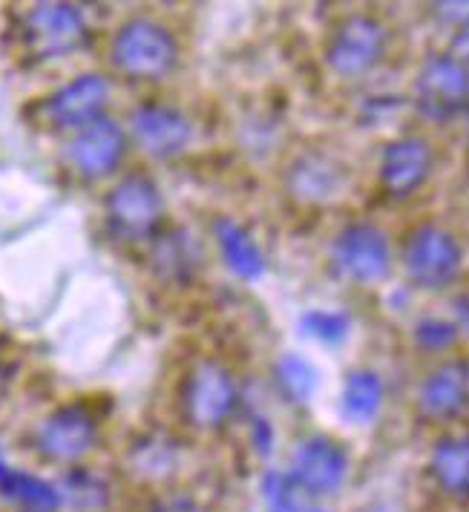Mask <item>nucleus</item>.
Instances as JSON below:
<instances>
[{"mask_svg":"<svg viewBox=\"0 0 469 512\" xmlns=\"http://www.w3.org/2000/svg\"><path fill=\"white\" fill-rule=\"evenodd\" d=\"M110 61L127 78L162 81L179 64V44L165 24L150 18H133L118 26L113 35Z\"/></svg>","mask_w":469,"mask_h":512,"instance_id":"1","label":"nucleus"},{"mask_svg":"<svg viewBox=\"0 0 469 512\" xmlns=\"http://www.w3.org/2000/svg\"><path fill=\"white\" fill-rule=\"evenodd\" d=\"M107 228L118 242H141L159 233L165 216V199L147 173H127L118 179L104 202Z\"/></svg>","mask_w":469,"mask_h":512,"instance_id":"2","label":"nucleus"},{"mask_svg":"<svg viewBox=\"0 0 469 512\" xmlns=\"http://www.w3.org/2000/svg\"><path fill=\"white\" fill-rule=\"evenodd\" d=\"M464 268V248L441 225L423 222L403 242V271L423 291H444Z\"/></svg>","mask_w":469,"mask_h":512,"instance_id":"3","label":"nucleus"},{"mask_svg":"<svg viewBox=\"0 0 469 512\" xmlns=\"http://www.w3.org/2000/svg\"><path fill=\"white\" fill-rule=\"evenodd\" d=\"M412 98L423 118L446 124L469 113V72L449 52L429 55L418 70Z\"/></svg>","mask_w":469,"mask_h":512,"instance_id":"4","label":"nucleus"},{"mask_svg":"<svg viewBox=\"0 0 469 512\" xmlns=\"http://www.w3.org/2000/svg\"><path fill=\"white\" fill-rule=\"evenodd\" d=\"M331 265L343 280L375 285L392 271V245L377 225L352 222L331 242Z\"/></svg>","mask_w":469,"mask_h":512,"instance_id":"5","label":"nucleus"},{"mask_svg":"<svg viewBox=\"0 0 469 512\" xmlns=\"http://www.w3.org/2000/svg\"><path fill=\"white\" fill-rule=\"evenodd\" d=\"M239 403L234 374L216 360L196 363L182 386V409L196 429H219L234 415Z\"/></svg>","mask_w":469,"mask_h":512,"instance_id":"6","label":"nucleus"},{"mask_svg":"<svg viewBox=\"0 0 469 512\" xmlns=\"http://www.w3.org/2000/svg\"><path fill=\"white\" fill-rule=\"evenodd\" d=\"M389 32L372 15H349L334 26L326 44V64L340 78H360L380 64Z\"/></svg>","mask_w":469,"mask_h":512,"instance_id":"7","label":"nucleus"},{"mask_svg":"<svg viewBox=\"0 0 469 512\" xmlns=\"http://www.w3.org/2000/svg\"><path fill=\"white\" fill-rule=\"evenodd\" d=\"M24 44L38 58H64L87 41V21L72 3H35L24 15Z\"/></svg>","mask_w":469,"mask_h":512,"instance_id":"8","label":"nucleus"},{"mask_svg":"<svg viewBox=\"0 0 469 512\" xmlns=\"http://www.w3.org/2000/svg\"><path fill=\"white\" fill-rule=\"evenodd\" d=\"M98 441V420L84 403H67L49 412L38 426V452L55 464H75L87 452H93Z\"/></svg>","mask_w":469,"mask_h":512,"instance_id":"9","label":"nucleus"},{"mask_svg":"<svg viewBox=\"0 0 469 512\" xmlns=\"http://www.w3.org/2000/svg\"><path fill=\"white\" fill-rule=\"evenodd\" d=\"M288 475L314 498L334 495L349 478V452L329 435H311L294 449Z\"/></svg>","mask_w":469,"mask_h":512,"instance_id":"10","label":"nucleus"},{"mask_svg":"<svg viewBox=\"0 0 469 512\" xmlns=\"http://www.w3.org/2000/svg\"><path fill=\"white\" fill-rule=\"evenodd\" d=\"M130 130L136 144L150 159H173L185 153L193 139L190 118L182 110L159 101H147L136 107L130 116Z\"/></svg>","mask_w":469,"mask_h":512,"instance_id":"11","label":"nucleus"},{"mask_svg":"<svg viewBox=\"0 0 469 512\" xmlns=\"http://www.w3.org/2000/svg\"><path fill=\"white\" fill-rule=\"evenodd\" d=\"M107 101H110V81L101 72H84L49 95L44 113L52 127L78 133L87 124H93L95 118H101Z\"/></svg>","mask_w":469,"mask_h":512,"instance_id":"12","label":"nucleus"},{"mask_svg":"<svg viewBox=\"0 0 469 512\" xmlns=\"http://www.w3.org/2000/svg\"><path fill=\"white\" fill-rule=\"evenodd\" d=\"M127 153V136L121 124L113 118L101 116L84 130L75 133L67 147V159L84 179H104L116 170Z\"/></svg>","mask_w":469,"mask_h":512,"instance_id":"13","label":"nucleus"},{"mask_svg":"<svg viewBox=\"0 0 469 512\" xmlns=\"http://www.w3.org/2000/svg\"><path fill=\"white\" fill-rule=\"evenodd\" d=\"M432 173V147L421 136H400L380 153V187L392 199L418 193Z\"/></svg>","mask_w":469,"mask_h":512,"instance_id":"14","label":"nucleus"},{"mask_svg":"<svg viewBox=\"0 0 469 512\" xmlns=\"http://www.w3.org/2000/svg\"><path fill=\"white\" fill-rule=\"evenodd\" d=\"M349 187V170L326 153H305L288 167V190L305 205H329Z\"/></svg>","mask_w":469,"mask_h":512,"instance_id":"15","label":"nucleus"},{"mask_svg":"<svg viewBox=\"0 0 469 512\" xmlns=\"http://www.w3.org/2000/svg\"><path fill=\"white\" fill-rule=\"evenodd\" d=\"M421 415L429 420L458 418L469 406V363L449 360L426 374L418 392Z\"/></svg>","mask_w":469,"mask_h":512,"instance_id":"16","label":"nucleus"},{"mask_svg":"<svg viewBox=\"0 0 469 512\" xmlns=\"http://www.w3.org/2000/svg\"><path fill=\"white\" fill-rule=\"evenodd\" d=\"M156 277L165 282H188L202 265V245L185 228L159 233L150 251Z\"/></svg>","mask_w":469,"mask_h":512,"instance_id":"17","label":"nucleus"},{"mask_svg":"<svg viewBox=\"0 0 469 512\" xmlns=\"http://www.w3.org/2000/svg\"><path fill=\"white\" fill-rule=\"evenodd\" d=\"M429 472L435 484L452 498H467L469 495V432L444 435L432 446Z\"/></svg>","mask_w":469,"mask_h":512,"instance_id":"18","label":"nucleus"},{"mask_svg":"<svg viewBox=\"0 0 469 512\" xmlns=\"http://www.w3.org/2000/svg\"><path fill=\"white\" fill-rule=\"evenodd\" d=\"M216 245L222 251V259L228 271L239 280H259L265 274V256L259 251L257 239L245 231L234 219H216L213 225Z\"/></svg>","mask_w":469,"mask_h":512,"instance_id":"19","label":"nucleus"},{"mask_svg":"<svg viewBox=\"0 0 469 512\" xmlns=\"http://www.w3.org/2000/svg\"><path fill=\"white\" fill-rule=\"evenodd\" d=\"M179 461H182V446L162 432L141 435L127 452V464L144 481H165L179 469Z\"/></svg>","mask_w":469,"mask_h":512,"instance_id":"20","label":"nucleus"},{"mask_svg":"<svg viewBox=\"0 0 469 512\" xmlns=\"http://www.w3.org/2000/svg\"><path fill=\"white\" fill-rule=\"evenodd\" d=\"M383 380L372 369H357L346 377L343 392H340V415L354 423V426H366L380 415L383 406Z\"/></svg>","mask_w":469,"mask_h":512,"instance_id":"21","label":"nucleus"},{"mask_svg":"<svg viewBox=\"0 0 469 512\" xmlns=\"http://www.w3.org/2000/svg\"><path fill=\"white\" fill-rule=\"evenodd\" d=\"M0 495L15 501V504H24L32 512H49L55 510V507H61L58 487H52L49 481L38 478V475L12 469L3 461H0Z\"/></svg>","mask_w":469,"mask_h":512,"instance_id":"22","label":"nucleus"},{"mask_svg":"<svg viewBox=\"0 0 469 512\" xmlns=\"http://www.w3.org/2000/svg\"><path fill=\"white\" fill-rule=\"evenodd\" d=\"M262 495L268 512H326V507H320L314 495H308L303 487L291 481L288 472H268L262 478Z\"/></svg>","mask_w":469,"mask_h":512,"instance_id":"23","label":"nucleus"},{"mask_svg":"<svg viewBox=\"0 0 469 512\" xmlns=\"http://www.w3.org/2000/svg\"><path fill=\"white\" fill-rule=\"evenodd\" d=\"M274 377H277L280 392L291 403H308L317 389V369L300 354H282L277 360Z\"/></svg>","mask_w":469,"mask_h":512,"instance_id":"24","label":"nucleus"},{"mask_svg":"<svg viewBox=\"0 0 469 512\" xmlns=\"http://www.w3.org/2000/svg\"><path fill=\"white\" fill-rule=\"evenodd\" d=\"M58 492H61V504L70 501L75 510L84 512L101 510L107 504V498H110L107 484L98 475L87 472V469H72L70 475L64 478V487H58Z\"/></svg>","mask_w":469,"mask_h":512,"instance_id":"25","label":"nucleus"},{"mask_svg":"<svg viewBox=\"0 0 469 512\" xmlns=\"http://www.w3.org/2000/svg\"><path fill=\"white\" fill-rule=\"evenodd\" d=\"M305 337L317 340V343H326V346H337L349 337L352 331V320L346 311H308L300 320Z\"/></svg>","mask_w":469,"mask_h":512,"instance_id":"26","label":"nucleus"},{"mask_svg":"<svg viewBox=\"0 0 469 512\" xmlns=\"http://www.w3.org/2000/svg\"><path fill=\"white\" fill-rule=\"evenodd\" d=\"M458 340V326L441 317H423L415 326V343L426 351H444Z\"/></svg>","mask_w":469,"mask_h":512,"instance_id":"27","label":"nucleus"},{"mask_svg":"<svg viewBox=\"0 0 469 512\" xmlns=\"http://www.w3.org/2000/svg\"><path fill=\"white\" fill-rule=\"evenodd\" d=\"M432 9L444 24L458 26L461 32L469 29V0H464V3H435Z\"/></svg>","mask_w":469,"mask_h":512,"instance_id":"28","label":"nucleus"},{"mask_svg":"<svg viewBox=\"0 0 469 512\" xmlns=\"http://www.w3.org/2000/svg\"><path fill=\"white\" fill-rule=\"evenodd\" d=\"M449 55H452V58H455V61L469 72V29H464V32H458V35H455Z\"/></svg>","mask_w":469,"mask_h":512,"instance_id":"29","label":"nucleus"},{"mask_svg":"<svg viewBox=\"0 0 469 512\" xmlns=\"http://www.w3.org/2000/svg\"><path fill=\"white\" fill-rule=\"evenodd\" d=\"M254 441H257L259 452H271V426H268V420H254Z\"/></svg>","mask_w":469,"mask_h":512,"instance_id":"30","label":"nucleus"},{"mask_svg":"<svg viewBox=\"0 0 469 512\" xmlns=\"http://www.w3.org/2000/svg\"><path fill=\"white\" fill-rule=\"evenodd\" d=\"M9 380H12V369L0 360V397L9 392Z\"/></svg>","mask_w":469,"mask_h":512,"instance_id":"31","label":"nucleus"},{"mask_svg":"<svg viewBox=\"0 0 469 512\" xmlns=\"http://www.w3.org/2000/svg\"><path fill=\"white\" fill-rule=\"evenodd\" d=\"M165 512H193V507H190L188 501H173Z\"/></svg>","mask_w":469,"mask_h":512,"instance_id":"32","label":"nucleus"},{"mask_svg":"<svg viewBox=\"0 0 469 512\" xmlns=\"http://www.w3.org/2000/svg\"><path fill=\"white\" fill-rule=\"evenodd\" d=\"M467 334H469V317H467Z\"/></svg>","mask_w":469,"mask_h":512,"instance_id":"33","label":"nucleus"},{"mask_svg":"<svg viewBox=\"0 0 469 512\" xmlns=\"http://www.w3.org/2000/svg\"><path fill=\"white\" fill-rule=\"evenodd\" d=\"M26 512H32V510H26Z\"/></svg>","mask_w":469,"mask_h":512,"instance_id":"34","label":"nucleus"}]
</instances>
